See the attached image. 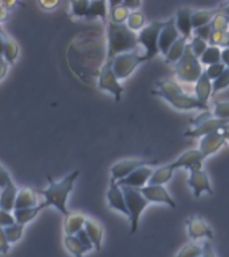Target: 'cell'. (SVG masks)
I'll use <instances>...</instances> for the list:
<instances>
[{
	"label": "cell",
	"instance_id": "cell-55",
	"mask_svg": "<svg viewBox=\"0 0 229 257\" xmlns=\"http://www.w3.org/2000/svg\"><path fill=\"white\" fill-rule=\"evenodd\" d=\"M221 63L226 68H229V47L221 50Z\"/></svg>",
	"mask_w": 229,
	"mask_h": 257
},
{
	"label": "cell",
	"instance_id": "cell-42",
	"mask_svg": "<svg viewBox=\"0 0 229 257\" xmlns=\"http://www.w3.org/2000/svg\"><path fill=\"white\" fill-rule=\"evenodd\" d=\"M212 115L213 118H217V119L229 120V100L216 102L213 104Z\"/></svg>",
	"mask_w": 229,
	"mask_h": 257
},
{
	"label": "cell",
	"instance_id": "cell-30",
	"mask_svg": "<svg viewBox=\"0 0 229 257\" xmlns=\"http://www.w3.org/2000/svg\"><path fill=\"white\" fill-rule=\"evenodd\" d=\"M36 205H38V196H36L35 190L31 188L20 189L18 192V196H16L15 209L32 208V206H36Z\"/></svg>",
	"mask_w": 229,
	"mask_h": 257
},
{
	"label": "cell",
	"instance_id": "cell-11",
	"mask_svg": "<svg viewBox=\"0 0 229 257\" xmlns=\"http://www.w3.org/2000/svg\"><path fill=\"white\" fill-rule=\"evenodd\" d=\"M164 100H166L172 107H174L178 111H192V110L206 111V110H209V104L201 103L196 96L189 95L186 92L177 94V95L166 96V98H164Z\"/></svg>",
	"mask_w": 229,
	"mask_h": 257
},
{
	"label": "cell",
	"instance_id": "cell-56",
	"mask_svg": "<svg viewBox=\"0 0 229 257\" xmlns=\"http://www.w3.org/2000/svg\"><path fill=\"white\" fill-rule=\"evenodd\" d=\"M59 4V2H39V6L46 11H50L52 8H55Z\"/></svg>",
	"mask_w": 229,
	"mask_h": 257
},
{
	"label": "cell",
	"instance_id": "cell-33",
	"mask_svg": "<svg viewBox=\"0 0 229 257\" xmlns=\"http://www.w3.org/2000/svg\"><path fill=\"white\" fill-rule=\"evenodd\" d=\"M3 58L8 66L15 64V62L19 58V44L16 43L15 39H12L11 36H6V44H4Z\"/></svg>",
	"mask_w": 229,
	"mask_h": 257
},
{
	"label": "cell",
	"instance_id": "cell-27",
	"mask_svg": "<svg viewBox=\"0 0 229 257\" xmlns=\"http://www.w3.org/2000/svg\"><path fill=\"white\" fill-rule=\"evenodd\" d=\"M46 204H39L36 205V206H32V208H26V209H15L14 212H12V216L15 218V222L19 225H26L27 222L32 221L34 218L38 217L43 209H46Z\"/></svg>",
	"mask_w": 229,
	"mask_h": 257
},
{
	"label": "cell",
	"instance_id": "cell-41",
	"mask_svg": "<svg viewBox=\"0 0 229 257\" xmlns=\"http://www.w3.org/2000/svg\"><path fill=\"white\" fill-rule=\"evenodd\" d=\"M210 28L213 31H229L228 16L220 11L217 12L212 22H210Z\"/></svg>",
	"mask_w": 229,
	"mask_h": 257
},
{
	"label": "cell",
	"instance_id": "cell-1",
	"mask_svg": "<svg viewBox=\"0 0 229 257\" xmlns=\"http://www.w3.org/2000/svg\"><path fill=\"white\" fill-rule=\"evenodd\" d=\"M67 62L71 71L84 83L96 79L107 60V43L103 31H83L76 35L67 48Z\"/></svg>",
	"mask_w": 229,
	"mask_h": 257
},
{
	"label": "cell",
	"instance_id": "cell-4",
	"mask_svg": "<svg viewBox=\"0 0 229 257\" xmlns=\"http://www.w3.org/2000/svg\"><path fill=\"white\" fill-rule=\"evenodd\" d=\"M202 72L204 68L201 66L200 60L194 56L188 44L182 58L174 64V74L177 79L185 83H196L197 79L202 75Z\"/></svg>",
	"mask_w": 229,
	"mask_h": 257
},
{
	"label": "cell",
	"instance_id": "cell-10",
	"mask_svg": "<svg viewBox=\"0 0 229 257\" xmlns=\"http://www.w3.org/2000/svg\"><path fill=\"white\" fill-rule=\"evenodd\" d=\"M188 185L193 190V196L196 197V198H200L202 196V193H208L209 196L214 194L210 180H209V176L206 174V172H204V169L189 170Z\"/></svg>",
	"mask_w": 229,
	"mask_h": 257
},
{
	"label": "cell",
	"instance_id": "cell-14",
	"mask_svg": "<svg viewBox=\"0 0 229 257\" xmlns=\"http://www.w3.org/2000/svg\"><path fill=\"white\" fill-rule=\"evenodd\" d=\"M178 38H180V34L177 31L176 22H174V16H173L168 22H165L164 27L160 32V36H158V51H160V54H162L164 56L166 55L169 48L176 43Z\"/></svg>",
	"mask_w": 229,
	"mask_h": 257
},
{
	"label": "cell",
	"instance_id": "cell-5",
	"mask_svg": "<svg viewBox=\"0 0 229 257\" xmlns=\"http://www.w3.org/2000/svg\"><path fill=\"white\" fill-rule=\"evenodd\" d=\"M110 60H111L112 71L116 74L117 79L124 80L128 79L129 76L136 71V68L138 66L148 62V58L145 56L142 50L138 48L136 51L125 52V54L117 55L116 58H112Z\"/></svg>",
	"mask_w": 229,
	"mask_h": 257
},
{
	"label": "cell",
	"instance_id": "cell-57",
	"mask_svg": "<svg viewBox=\"0 0 229 257\" xmlns=\"http://www.w3.org/2000/svg\"><path fill=\"white\" fill-rule=\"evenodd\" d=\"M6 36H7V34L2 30V31H0V56H3L4 44H6Z\"/></svg>",
	"mask_w": 229,
	"mask_h": 257
},
{
	"label": "cell",
	"instance_id": "cell-61",
	"mask_svg": "<svg viewBox=\"0 0 229 257\" xmlns=\"http://www.w3.org/2000/svg\"><path fill=\"white\" fill-rule=\"evenodd\" d=\"M0 31H2V27H0Z\"/></svg>",
	"mask_w": 229,
	"mask_h": 257
},
{
	"label": "cell",
	"instance_id": "cell-6",
	"mask_svg": "<svg viewBox=\"0 0 229 257\" xmlns=\"http://www.w3.org/2000/svg\"><path fill=\"white\" fill-rule=\"evenodd\" d=\"M165 22H160V20H154L146 24L138 34H137V39H138V46L141 47L145 56L148 58V60L153 59L154 56L158 55V36L160 32L164 27Z\"/></svg>",
	"mask_w": 229,
	"mask_h": 257
},
{
	"label": "cell",
	"instance_id": "cell-22",
	"mask_svg": "<svg viewBox=\"0 0 229 257\" xmlns=\"http://www.w3.org/2000/svg\"><path fill=\"white\" fill-rule=\"evenodd\" d=\"M84 230L87 233L88 238L92 242V246L96 250H100L102 248V240H103V226L99 221L94 218H87L84 221Z\"/></svg>",
	"mask_w": 229,
	"mask_h": 257
},
{
	"label": "cell",
	"instance_id": "cell-13",
	"mask_svg": "<svg viewBox=\"0 0 229 257\" xmlns=\"http://www.w3.org/2000/svg\"><path fill=\"white\" fill-rule=\"evenodd\" d=\"M229 123V120L217 119V118H210V119L205 120L202 123L193 126L192 128H189L184 133V137L186 138H192V140H197V138H202V137L208 136L210 133H216L224 130L225 126Z\"/></svg>",
	"mask_w": 229,
	"mask_h": 257
},
{
	"label": "cell",
	"instance_id": "cell-45",
	"mask_svg": "<svg viewBox=\"0 0 229 257\" xmlns=\"http://www.w3.org/2000/svg\"><path fill=\"white\" fill-rule=\"evenodd\" d=\"M225 66L222 63H216V64H212V66H208L206 67V70H205V74H206V76L209 78V80H216L218 76L222 74V72L225 71Z\"/></svg>",
	"mask_w": 229,
	"mask_h": 257
},
{
	"label": "cell",
	"instance_id": "cell-17",
	"mask_svg": "<svg viewBox=\"0 0 229 257\" xmlns=\"http://www.w3.org/2000/svg\"><path fill=\"white\" fill-rule=\"evenodd\" d=\"M150 162L145 160H124L117 162L111 166L110 172H111V181H118L124 180L129 174H132L136 169L141 168V166H146Z\"/></svg>",
	"mask_w": 229,
	"mask_h": 257
},
{
	"label": "cell",
	"instance_id": "cell-2",
	"mask_svg": "<svg viewBox=\"0 0 229 257\" xmlns=\"http://www.w3.org/2000/svg\"><path fill=\"white\" fill-rule=\"evenodd\" d=\"M79 177V170H74L68 176H66L63 180H60L59 182H56L48 176V188L47 189H39L35 190L36 193H39L44 197V204L46 206H54L59 210L63 216H67L68 209H67V200L70 193L74 189L76 178Z\"/></svg>",
	"mask_w": 229,
	"mask_h": 257
},
{
	"label": "cell",
	"instance_id": "cell-12",
	"mask_svg": "<svg viewBox=\"0 0 229 257\" xmlns=\"http://www.w3.org/2000/svg\"><path fill=\"white\" fill-rule=\"evenodd\" d=\"M141 194L146 198L149 204L150 202H157V204H165L170 208H177V204L174 198L170 196L168 189L165 186H158V185H146L145 188L140 189Z\"/></svg>",
	"mask_w": 229,
	"mask_h": 257
},
{
	"label": "cell",
	"instance_id": "cell-53",
	"mask_svg": "<svg viewBox=\"0 0 229 257\" xmlns=\"http://www.w3.org/2000/svg\"><path fill=\"white\" fill-rule=\"evenodd\" d=\"M122 4H124L125 7L128 8L130 12L138 11L141 6H142V3H141V2H130V0H125V2H122Z\"/></svg>",
	"mask_w": 229,
	"mask_h": 257
},
{
	"label": "cell",
	"instance_id": "cell-51",
	"mask_svg": "<svg viewBox=\"0 0 229 257\" xmlns=\"http://www.w3.org/2000/svg\"><path fill=\"white\" fill-rule=\"evenodd\" d=\"M11 176L8 174V172L6 170V168H4L3 165L0 164V189H3L4 186H6L8 182H11Z\"/></svg>",
	"mask_w": 229,
	"mask_h": 257
},
{
	"label": "cell",
	"instance_id": "cell-20",
	"mask_svg": "<svg viewBox=\"0 0 229 257\" xmlns=\"http://www.w3.org/2000/svg\"><path fill=\"white\" fill-rule=\"evenodd\" d=\"M107 204L110 209L117 210V212L124 213L125 216L129 217L124 192H122V188L117 184L116 181L110 180V186H108L107 190Z\"/></svg>",
	"mask_w": 229,
	"mask_h": 257
},
{
	"label": "cell",
	"instance_id": "cell-21",
	"mask_svg": "<svg viewBox=\"0 0 229 257\" xmlns=\"http://www.w3.org/2000/svg\"><path fill=\"white\" fill-rule=\"evenodd\" d=\"M182 92H185L182 86L177 80L170 79V78H162V79L157 80L152 90L153 95L160 96L162 99L166 96L177 95V94H182Z\"/></svg>",
	"mask_w": 229,
	"mask_h": 257
},
{
	"label": "cell",
	"instance_id": "cell-58",
	"mask_svg": "<svg viewBox=\"0 0 229 257\" xmlns=\"http://www.w3.org/2000/svg\"><path fill=\"white\" fill-rule=\"evenodd\" d=\"M218 11L222 12V14H225L226 16H229V2L221 4L220 8H218Z\"/></svg>",
	"mask_w": 229,
	"mask_h": 257
},
{
	"label": "cell",
	"instance_id": "cell-24",
	"mask_svg": "<svg viewBox=\"0 0 229 257\" xmlns=\"http://www.w3.org/2000/svg\"><path fill=\"white\" fill-rule=\"evenodd\" d=\"M213 95V87L212 80H209L205 72H202V75L197 79L194 83V96L200 100L201 103L209 104V99Z\"/></svg>",
	"mask_w": 229,
	"mask_h": 257
},
{
	"label": "cell",
	"instance_id": "cell-59",
	"mask_svg": "<svg viewBox=\"0 0 229 257\" xmlns=\"http://www.w3.org/2000/svg\"><path fill=\"white\" fill-rule=\"evenodd\" d=\"M222 134H224L225 137V141H229V123L226 124L224 130H222Z\"/></svg>",
	"mask_w": 229,
	"mask_h": 257
},
{
	"label": "cell",
	"instance_id": "cell-9",
	"mask_svg": "<svg viewBox=\"0 0 229 257\" xmlns=\"http://www.w3.org/2000/svg\"><path fill=\"white\" fill-rule=\"evenodd\" d=\"M186 229H188V237L190 241H194V242L213 238V230L208 222L204 218L194 216V214L186 220Z\"/></svg>",
	"mask_w": 229,
	"mask_h": 257
},
{
	"label": "cell",
	"instance_id": "cell-40",
	"mask_svg": "<svg viewBox=\"0 0 229 257\" xmlns=\"http://www.w3.org/2000/svg\"><path fill=\"white\" fill-rule=\"evenodd\" d=\"M88 4L90 2L87 0H75L70 3V15L72 18H84L87 12Z\"/></svg>",
	"mask_w": 229,
	"mask_h": 257
},
{
	"label": "cell",
	"instance_id": "cell-26",
	"mask_svg": "<svg viewBox=\"0 0 229 257\" xmlns=\"http://www.w3.org/2000/svg\"><path fill=\"white\" fill-rule=\"evenodd\" d=\"M108 7V20L116 24H125L128 20L130 11L125 7L122 2H107Z\"/></svg>",
	"mask_w": 229,
	"mask_h": 257
},
{
	"label": "cell",
	"instance_id": "cell-60",
	"mask_svg": "<svg viewBox=\"0 0 229 257\" xmlns=\"http://www.w3.org/2000/svg\"><path fill=\"white\" fill-rule=\"evenodd\" d=\"M228 47H229V35H228Z\"/></svg>",
	"mask_w": 229,
	"mask_h": 257
},
{
	"label": "cell",
	"instance_id": "cell-50",
	"mask_svg": "<svg viewBox=\"0 0 229 257\" xmlns=\"http://www.w3.org/2000/svg\"><path fill=\"white\" fill-rule=\"evenodd\" d=\"M75 236L78 237V238H79L80 242H82V244H83L84 246L87 248L88 252H90V250H92V249H94V246H92V242H91V241H90V238H88L87 233H86V230H84V229H82V230H79V232L76 233Z\"/></svg>",
	"mask_w": 229,
	"mask_h": 257
},
{
	"label": "cell",
	"instance_id": "cell-15",
	"mask_svg": "<svg viewBox=\"0 0 229 257\" xmlns=\"http://www.w3.org/2000/svg\"><path fill=\"white\" fill-rule=\"evenodd\" d=\"M153 170L150 166H141V168L136 169L132 174H129L126 178L124 180L118 181L117 184L120 185V186H126V188H133V189H142L145 188L146 185L149 184V180H150V177L153 174Z\"/></svg>",
	"mask_w": 229,
	"mask_h": 257
},
{
	"label": "cell",
	"instance_id": "cell-3",
	"mask_svg": "<svg viewBox=\"0 0 229 257\" xmlns=\"http://www.w3.org/2000/svg\"><path fill=\"white\" fill-rule=\"evenodd\" d=\"M106 43H107V59L125 52L136 51L140 48L136 32L130 31L126 24H116L107 22L106 24Z\"/></svg>",
	"mask_w": 229,
	"mask_h": 257
},
{
	"label": "cell",
	"instance_id": "cell-47",
	"mask_svg": "<svg viewBox=\"0 0 229 257\" xmlns=\"http://www.w3.org/2000/svg\"><path fill=\"white\" fill-rule=\"evenodd\" d=\"M210 118H213L212 111H210V110H206V111H201L198 115L192 118V119L189 120V123L192 124V126H197V124L202 123V122L210 119Z\"/></svg>",
	"mask_w": 229,
	"mask_h": 257
},
{
	"label": "cell",
	"instance_id": "cell-46",
	"mask_svg": "<svg viewBox=\"0 0 229 257\" xmlns=\"http://www.w3.org/2000/svg\"><path fill=\"white\" fill-rule=\"evenodd\" d=\"M210 32H212L210 24H206V26H202V27H198L196 28V30H193V36L200 38V39H202L204 42H209Z\"/></svg>",
	"mask_w": 229,
	"mask_h": 257
},
{
	"label": "cell",
	"instance_id": "cell-32",
	"mask_svg": "<svg viewBox=\"0 0 229 257\" xmlns=\"http://www.w3.org/2000/svg\"><path fill=\"white\" fill-rule=\"evenodd\" d=\"M218 8L217 10H193L192 14V27L193 30H196L198 27L210 24L212 19L214 18Z\"/></svg>",
	"mask_w": 229,
	"mask_h": 257
},
{
	"label": "cell",
	"instance_id": "cell-49",
	"mask_svg": "<svg viewBox=\"0 0 229 257\" xmlns=\"http://www.w3.org/2000/svg\"><path fill=\"white\" fill-rule=\"evenodd\" d=\"M11 244L8 242L6 233H4V228L0 226V254H7L10 252Z\"/></svg>",
	"mask_w": 229,
	"mask_h": 257
},
{
	"label": "cell",
	"instance_id": "cell-19",
	"mask_svg": "<svg viewBox=\"0 0 229 257\" xmlns=\"http://www.w3.org/2000/svg\"><path fill=\"white\" fill-rule=\"evenodd\" d=\"M205 158L202 157L198 150H188L182 153L176 161L172 164L174 169H186V170H193V169H202Z\"/></svg>",
	"mask_w": 229,
	"mask_h": 257
},
{
	"label": "cell",
	"instance_id": "cell-36",
	"mask_svg": "<svg viewBox=\"0 0 229 257\" xmlns=\"http://www.w3.org/2000/svg\"><path fill=\"white\" fill-rule=\"evenodd\" d=\"M145 15L144 12H141L140 10L138 11H133L130 12V15H129L128 20H126V26L130 31L133 32H140L142 28L145 27Z\"/></svg>",
	"mask_w": 229,
	"mask_h": 257
},
{
	"label": "cell",
	"instance_id": "cell-7",
	"mask_svg": "<svg viewBox=\"0 0 229 257\" xmlns=\"http://www.w3.org/2000/svg\"><path fill=\"white\" fill-rule=\"evenodd\" d=\"M122 192H124L125 201H126V208L129 212V221H130V233L134 234L138 229L140 225L141 214L145 209L148 208L149 202L146 201L138 189L126 188V186H121Z\"/></svg>",
	"mask_w": 229,
	"mask_h": 257
},
{
	"label": "cell",
	"instance_id": "cell-39",
	"mask_svg": "<svg viewBox=\"0 0 229 257\" xmlns=\"http://www.w3.org/2000/svg\"><path fill=\"white\" fill-rule=\"evenodd\" d=\"M23 230H24V225H19V224H14L10 225V226H6L4 228V233H6V237H7V240L10 244H15L18 241L22 238L23 236Z\"/></svg>",
	"mask_w": 229,
	"mask_h": 257
},
{
	"label": "cell",
	"instance_id": "cell-23",
	"mask_svg": "<svg viewBox=\"0 0 229 257\" xmlns=\"http://www.w3.org/2000/svg\"><path fill=\"white\" fill-rule=\"evenodd\" d=\"M19 189L16 188V185L14 184V181L8 182L0 193V209L6 210V212H14L15 209L16 196H18Z\"/></svg>",
	"mask_w": 229,
	"mask_h": 257
},
{
	"label": "cell",
	"instance_id": "cell-54",
	"mask_svg": "<svg viewBox=\"0 0 229 257\" xmlns=\"http://www.w3.org/2000/svg\"><path fill=\"white\" fill-rule=\"evenodd\" d=\"M8 72V64L6 63L3 56H0V80L4 79Z\"/></svg>",
	"mask_w": 229,
	"mask_h": 257
},
{
	"label": "cell",
	"instance_id": "cell-16",
	"mask_svg": "<svg viewBox=\"0 0 229 257\" xmlns=\"http://www.w3.org/2000/svg\"><path fill=\"white\" fill-rule=\"evenodd\" d=\"M225 142L226 141H225V137L222 134V130L221 132L210 133L208 136L200 138V145H198L197 150L202 154L204 158H208V157L216 154L224 146Z\"/></svg>",
	"mask_w": 229,
	"mask_h": 257
},
{
	"label": "cell",
	"instance_id": "cell-37",
	"mask_svg": "<svg viewBox=\"0 0 229 257\" xmlns=\"http://www.w3.org/2000/svg\"><path fill=\"white\" fill-rule=\"evenodd\" d=\"M201 254H202V244L190 241L185 244L174 257H201Z\"/></svg>",
	"mask_w": 229,
	"mask_h": 257
},
{
	"label": "cell",
	"instance_id": "cell-34",
	"mask_svg": "<svg viewBox=\"0 0 229 257\" xmlns=\"http://www.w3.org/2000/svg\"><path fill=\"white\" fill-rule=\"evenodd\" d=\"M64 246L74 257H83L84 253L88 252L87 248L80 242L79 238L75 234L64 236Z\"/></svg>",
	"mask_w": 229,
	"mask_h": 257
},
{
	"label": "cell",
	"instance_id": "cell-25",
	"mask_svg": "<svg viewBox=\"0 0 229 257\" xmlns=\"http://www.w3.org/2000/svg\"><path fill=\"white\" fill-rule=\"evenodd\" d=\"M84 221H86V216L79 212L68 213L67 216H64L63 229L66 236L76 234L79 230H82L84 228Z\"/></svg>",
	"mask_w": 229,
	"mask_h": 257
},
{
	"label": "cell",
	"instance_id": "cell-48",
	"mask_svg": "<svg viewBox=\"0 0 229 257\" xmlns=\"http://www.w3.org/2000/svg\"><path fill=\"white\" fill-rule=\"evenodd\" d=\"M14 224H15V218H14L11 213L0 209V226L6 228V226H10V225Z\"/></svg>",
	"mask_w": 229,
	"mask_h": 257
},
{
	"label": "cell",
	"instance_id": "cell-38",
	"mask_svg": "<svg viewBox=\"0 0 229 257\" xmlns=\"http://www.w3.org/2000/svg\"><path fill=\"white\" fill-rule=\"evenodd\" d=\"M228 35L229 31H213L212 30L208 44L221 48V50L226 48L228 47Z\"/></svg>",
	"mask_w": 229,
	"mask_h": 257
},
{
	"label": "cell",
	"instance_id": "cell-28",
	"mask_svg": "<svg viewBox=\"0 0 229 257\" xmlns=\"http://www.w3.org/2000/svg\"><path fill=\"white\" fill-rule=\"evenodd\" d=\"M176 172V169L173 166V164L164 165V166H160L153 170V174L149 180L148 185H158V186H164L166 182L172 180L173 174Z\"/></svg>",
	"mask_w": 229,
	"mask_h": 257
},
{
	"label": "cell",
	"instance_id": "cell-44",
	"mask_svg": "<svg viewBox=\"0 0 229 257\" xmlns=\"http://www.w3.org/2000/svg\"><path fill=\"white\" fill-rule=\"evenodd\" d=\"M188 44L196 58H200V56L204 54L205 50H206L209 46L208 42H204V40L200 39V38H196V36H192L190 43H188Z\"/></svg>",
	"mask_w": 229,
	"mask_h": 257
},
{
	"label": "cell",
	"instance_id": "cell-8",
	"mask_svg": "<svg viewBox=\"0 0 229 257\" xmlns=\"http://www.w3.org/2000/svg\"><path fill=\"white\" fill-rule=\"evenodd\" d=\"M96 86L102 91H106L114 96L116 102H120L124 94V86L117 79L116 74L112 71L111 60L107 59L104 62L99 71V75L96 78Z\"/></svg>",
	"mask_w": 229,
	"mask_h": 257
},
{
	"label": "cell",
	"instance_id": "cell-43",
	"mask_svg": "<svg viewBox=\"0 0 229 257\" xmlns=\"http://www.w3.org/2000/svg\"><path fill=\"white\" fill-rule=\"evenodd\" d=\"M213 87V95L217 94V92L222 91L226 87H229V68H225V71L221 74L216 80L212 82Z\"/></svg>",
	"mask_w": 229,
	"mask_h": 257
},
{
	"label": "cell",
	"instance_id": "cell-52",
	"mask_svg": "<svg viewBox=\"0 0 229 257\" xmlns=\"http://www.w3.org/2000/svg\"><path fill=\"white\" fill-rule=\"evenodd\" d=\"M201 257H216L214 249H213L212 245L209 244V241L202 244V254H201Z\"/></svg>",
	"mask_w": 229,
	"mask_h": 257
},
{
	"label": "cell",
	"instance_id": "cell-31",
	"mask_svg": "<svg viewBox=\"0 0 229 257\" xmlns=\"http://www.w3.org/2000/svg\"><path fill=\"white\" fill-rule=\"evenodd\" d=\"M186 46H188V40L184 39L182 36H180V38L177 39L176 43L169 48L168 54L165 55V62H166V64L174 66V64H176L177 62L182 58Z\"/></svg>",
	"mask_w": 229,
	"mask_h": 257
},
{
	"label": "cell",
	"instance_id": "cell-35",
	"mask_svg": "<svg viewBox=\"0 0 229 257\" xmlns=\"http://www.w3.org/2000/svg\"><path fill=\"white\" fill-rule=\"evenodd\" d=\"M201 66H212V64L220 63L221 62V48L214 47V46H208L205 52L198 58Z\"/></svg>",
	"mask_w": 229,
	"mask_h": 257
},
{
	"label": "cell",
	"instance_id": "cell-62",
	"mask_svg": "<svg viewBox=\"0 0 229 257\" xmlns=\"http://www.w3.org/2000/svg\"><path fill=\"white\" fill-rule=\"evenodd\" d=\"M228 22H229V16H228Z\"/></svg>",
	"mask_w": 229,
	"mask_h": 257
},
{
	"label": "cell",
	"instance_id": "cell-29",
	"mask_svg": "<svg viewBox=\"0 0 229 257\" xmlns=\"http://www.w3.org/2000/svg\"><path fill=\"white\" fill-rule=\"evenodd\" d=\"M87 20L100 19L103 22V24H107L108 20V7L107 2H90L84 16Z\"/></svg>",
	"mask_w": 229,
	"mask_h": 257
},
{
	"label": "cell",
	"instance_id": "cell-18",
	"mask_svg": "<svg viewBox=\"0 0 229 257\" xmlns=\"http://www.w3.org/2000/svg\"><path fill=\"white\" fill-rule=\"evenodd\" d=\"M192 14L193 10L189 7H181L177 11L174 16L177 31L182 36L184 39L190 40L193 36V27H192Z\"/></svg>",
	"mask_w": 229,
	"mask_h": 257
}]
</instances>
